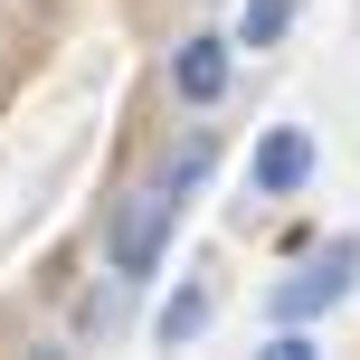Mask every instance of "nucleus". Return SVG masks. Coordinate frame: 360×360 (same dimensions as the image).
Masks as SVG:
<instances>
[{
	"instance_id": "1",
	"label": "nucleus",
	"mask_w": 360,
	"mask_h": 360,
	"mask_svg": "<svg viewBox=\"0 0 360 360\" xmlns=\"http://www.w3.org/2000/svg\"><path fill=\"white\" fill-rule=\"evenodd\" d=\"M209 171V143H190L180 152V162L162 171V180H143V190L124 199V209H114V275H124V285H143V275H162V247H171V218H180V190H190V180Z\"/></svg>"
},
{
	"instance_id": "2",
	"label": "nucleus",
	"mask_w": 360,
	"mask_h": 360,
	"mask_svg": "<svg viewBox=\"0 0 360 360\" xmlns=\"http://www.w3.org/2000/svg\"><path fill=\"white\" fill-rule=\"evenodd\" d=\"M351 275H360V247H351V237H332V247L304 256V266H294L266 304H275V323H313V313H332V304L351 294Z\"/></svg>"
},
{
	"instance_id": "3",
	"label": "nucleus",
	"mask_w": 360,
	"mask_h": 360,
	"mask_svg": "<svg viewBox=\"0 0 360 360\" xmlns=\"http://www.w3.org/2000/svg\"><path fill=\"white\" fill-rule=\"evenodd\" d=\"M171 86H180V105H218L228 95V38H180Z\"/></svg>"
},
{
	"instance_id": "4",
	"label": "nucleus",
	"mask_w": 360,
	"mask_h": 360,
	"mask_svg": "<svg viewBox=\"0 0 360 360\" xmlns=\"http://www.w3.org/2000/svg\"><path fill=\"white\" fill-rule=\"evenodd\" d=\"M313 180V143L304 133H266V143H256V199H294Z\"/></svg>"
},
{
	"instance_id": "5",
	"label": "nucleus",
	"mask_w": 360,
	"mask_h": 360,
	"mask_svg": "<svg viewBox=\"0 0 360 360\" xmlns=\"http://www.w3.org/2000/svg\"><path fill=\"white\" fill-rule=\"evenodd\" d=\"M209 313H218L209 285H180L171 304H162V323H152V332H162V342H190V332H209Z\"/></svg>"
},
{
	"instance_id": "6",
	"label": "nucleus",
	"mask_w": 360,
	"mask_h": 360,
	"mask_svg": "<svg viewBox=\"0 0 360 360\" xmlns=\"http://www.w3.org/2000/svg\"><path fill=\"white\" fill-rule=\"evenodd\" d=\"M285 29H294V0H247L237 10V48H275Z\"/></svg>"
}]
</instances>
